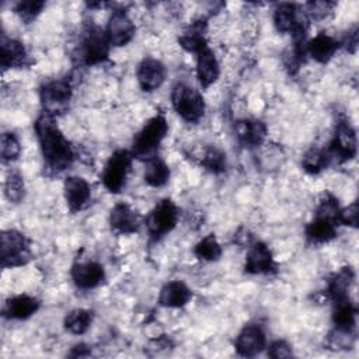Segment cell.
Here are the masks:
<instances>
[{
    "label": "cell",
    "mask_w": 359,
    "mask_h": 359,
    "mask_svg": "<svg viewBox=\"0 0 359 359\" xmlns=\"http://www.w3.org/2000/svg\"><path fill=\"white\" fill-rule=\"evenodd\" d=\"M244 272L250 275H269L276 272V262L272 251L262 241L251 243L244 264Z\"/></svg>",
    "instance_id": "cell-12"
},
{
    "label": "cell",
    "mask_w": 359,
    "mask_h": 359,
    "mask_svg": "<svg viewBox=\"0 0 359 359\" xmlns=\"http://www.w3.org/2000/svg\"><path fill=\"white\" fill-rule=\"evenodd\" d=\"M273 24L279 32H290L294 38V42L304 41L306 38L309 24L307 15L292 3H283L275 8Z\"/></svg>",
    "instance_id": "cell-9"
},
{
    "label": "cell",
    "mask_w": 359,
    "mask_h": 359,
    "mask_svg": "<svg viewBox=\"0 0 359 359\" xmlns=\"http://www.w3.org/2000/svg\"><path fill=\"white\" fill-rule=\"evenodd\" d=\"M0 48H1L0 65H1L3 70L25 67L31 63L25 46L17 39L3 35Z\"/></svg>",
    "instance_id": "cell-17"
},
{
    "label": "cell",
    "mask_w": 359,
    "mask_h": 359,
    "mask_svg": "<svg viewBox=\"0 0 359 359\" xmlns=\"http://www.w3.org/2000/svg\"><path fill=\"white\" fill-rule=\"evenodd\" d=\"M332 303V323L335 325V330L352 332L356 325V306L349 299V296L334 300Z\"/></svg>",
    "instance_id": "cell-22"
},
{
    "label": "cell",
    "mask_w": 359,
    "mask_h": 359,
    "mask_svg": "<svg viewBox=\"0 0 359 359\" xmlns=\"http://www.w3.org/2000/svg\"><path fill=\"white\" fill-rule=\"evenodd\" d=\"M266 346V335L261 325L248 324L238 332L234 348L240 356L251 358L261 353Z\"/></svg>",
    "instance_id": "cell-13"
},
{
    "label": "cell",
    "mask_w": 359,
    "mask_h": 359,
    "mask_svg": "<svg viewBox=\"0 0 359 359\" xmlns=\"http://www.w3.org/2000/svg\"><path fill=\"white\" fill-rule=\"evenodd\" d=\"M34 129L46 167L53 172H60L69 168L74 161V150L59 129L55 118L42 112L36 118Z\"/></svg>",
    "instance_id": "cell-1"
},
{
    "label": "cell",
    "mask_w": 359,
    "mask_h": 359,
    "mask_svg": "<svg viewBox=\"0 0 359 359\" xmlns=\"http://www.w3.org/2000/svg\"><path fill=\"white\" fill-rule=\"evenodd\" d=\"M304 234L307 241L311 244L328 243L337 236V223L327 217L314 216V219L310 223H307Z\"/></svg>",
    "instance_id": "cell-24"
},
{
    "label": "cell",
    "mask_w": 359,
    "mask_h": 359,
    "mask_svg": "<svg viewBox=\"0 0 359 359\" xmlns=\"http://www.w3.org/2000/svg\"><path fill=\"white\" fill-rule=\"evenodd\" d=\"M93 317H94V314L90 310L74 309L65 316V320H63L65 330L70 334L81 335L90 328V325L93 323Z\"/></svg>",
    "instance_id": "cell-28"
},
{
    "label": "cell",
    "mask_w": 359,
    "mask_h": 359,
    "mask_svg": "<svg viewBox=\"0 0 359 359\" xmlns=\"http://www.w3.org/2000/svg\"><path fill=\"white\" fill-rule=\"evenodd\" d=\"M165 66L153 57H144L136 70V77L140 88L143 91H154L157 90L165 80Z\"/></svg>",
    "instance_id": "cell-15"
},
{
    "label": "cell",
    "mask_w": 359,
    "mask_h": 359,
    "mask_svg": "<svg viewBox=\"0 0 359 359\" xmlns=\"http://www.w3.org/2000/svg\"><path fill=\"white\" fill-rule=\"evenodd\" d=\"M219 74H220V67L215 53L209 48L199 52L198 60H196V77L201 86L205 88L212 86L219 79Z\"/></svg>",
    "instance_id": "cell-25"
},
{
    "label": "cell",
    "mask_w": 359,
    "mask_h": 359,
    "mask_svg": "<svg viewBox=\"0 0 359 359\" xmlns=\"http://www.w3.org/2000/svg\"><path fill=\"white\" fill-rule=\"evenodd\" d=\"M41 307L36 297L29 294H17L10 297L3 307V316L10 320H27L34 316Z\"/></svg>",
    "instance_id": "cell-19"
},
{
    "label": "cell",
    "mask_w": 359,
    "mask_h": 359,
    "mask_svg": "<svg viewBox=\"0 0 359 359\" xmlns=\"http://www.w3.org/2000/svg\"><path fill=\"white\" fill-rule=\"evenodd\" d=\"M32 258L29 241L17 230H3L0 236L1 268L22 266Z\"/></svg>",
    "instance_id": "cell-4"
},
{
    "label": "cell",
    "mask_w": 359,
    "mask_h": 359,
    "mask_svg": "<svg viewBox=\"0 0 359 359\" xmlns=\"http://www.w3.org/2000/svg\"><path fill=\"white\" fill-rule=\"evenodd\" d=\"M338 48L339 43L337 39L321 32L306 43V53L318 63H327L335 55Z\"/></svg>",
    "instance_id": "cell-26"
},
{
    "label": "cell",
    "mask_w": 359,
    "mask_h": 359,
    "mask_svg": "<svg viewBox=\"0 0 359 359\" xmlns=\"http://www.w3.org/2000/svg\"><path fill=\"white\" fill-rule=\"evenodd\" d=\"M358 142L356 132L346 119L338 121L335 125L334 136L330 143V154L339 163L352 160L356 156Z\"/></svg>",
    "instance_id": "cell-10"
},
{
    "label": "cell",
    "mask_w": 359,
    "mask_h": 359,
    "mask_svg": "<svg viewBox=\"0 0 359 359\" xmlns=\"http://www.w3.org/2000/svg\"><path fill=\"white\" fill-rule=\"evenodd\" d=\"M109 46L105 31L98 25H88L81 34L76 57L84 66L98 65L108 59Z\"/></svg>",
    "instance_id": "cell-3"
},
{
    "label": "cell",
    "mask_w": 359,
    "mask_h": 359,
    "mask_svg": "<svg viewBox=\"0 0 359 359\" xmlns=\"http://www.w3.org/2000/svg\"><path fill=\"white\" fill-rule=\"evenodd\" d=\"M73 90L69 80H50L41 87L39 98L43 112L56 116L67 111L69 102L72 100Z\"/></svg>",
    "instance_id": "cell-8"
},
{
    "label": "cell",
    "mask_w": 359,
    "mask_h": 359,
    "mask_svg": "<svg viewBox=\"0 0 359 359\" xmlns=\"http://www.w3.org/2000/svg\"><path fill=\"white\" fill-rule=\"evenodd\" d=\"M194 254L198 259L212 262L217 261L222 257V247L216 240L215 234H208L196 243V245L194 247Z\"/></svg>",
    "instance_id": "cell-31"
},
{
    "label": "cell",
    "mask_w": 359,
    "mask_h": 359,
    "mask_svg": "<svg viewBox=\"0 0 359 359\" xmlns=\"http://www.w3.org/2000/svg\"><path fill=\"white\" fill-rule=\"evenodd\" d=\"M170 167L164 160L154 156L149 160H146L143 180L149 187L160 188L164 187L170 180Z\"/></svg>",
    "instance_id": "cell-27"
},
{
    "label": "cell",
    "mask_w": 359,
    "mask_h": 359,
    "mask_svg": "<svg viewBox=\"0 0 359 359\" xmlns=\"http://www.w3.org/2000/svg\"><path fill=\"white\" fill-rule=\"evenodd\" d=\"M178 215V208L171 199L158 201L146 216V229L151 240H158L170 233L177 226Z\"/></svg>",
    "instance_id": "cell-7"
},
{
    "label": "cell",
    "mask_w": 359,
    "mask_h": 359,
    "mask_svg": "<svg viewBox=\"0 0 359 359\" xmlns=\"http://www.w3.org/2000/svg\"><path fill=\"white\" fill-rule=\"evenodd\" d=\"M4 194L10 202L20 203L25 195V187L22 177L17 172L8 174L6 184H4Z\"/></svg>",
    "instance_id": "cell-33"
},
{
    "label": "cell",
    "mask_w": 359,
    "mask_h": 359,
    "mask_svg": "<svg viewBox=\"0 0 359 359\" xmlns=\"http://www.w3.org/2000/svg\"><path fill=\"white\" fill-rule=\"evenodd\" d=\"M355 273L351 266L342 268L339 272L334 273L328 283V294L331 300H338L342 297H348V290L353 282Z\"/></svg>",
    "instance_id": "cell-29"
},
{
    "label": "cell",
    "mask_w": 359,
    "mask_h": 359,
    "mask_svg": "<svg viewBox=\"0 0 359 359\" xmlns=\"http://www.w3.org/2000/svg\"><path fill=\"white\" fill-rule=\"evenodd\" d=\"M132 158H133L132 153L123 149L116 150L109 156L108 161L104 165L101 181H102V185L111 194H119L123 189L128 174L130 171Z\"/></svg>",
    "instance_id": "cell-6"
},
{
    "label": "cell",
    "mask_w": 359,
    "mask_h": 359,
    "mask_svg": "<svg viewBox=\"0 0 359 359\" xmlns=\"http://www.w3.org/2000/svg\"><path fill=\"white\" fill-rule=\"evenodd\" d=\"M344 45H345V48H346L348 50L355 52L356 45H358V31H356V28H355L351 34H348V36H346L345 41H344Z\"/></svg>",
    "instance_id": "cell-41"
},
{
    "label": "cell",
    "mask_w": 359,
    "mask_h": 359,
    "mask_svg": "<svg viewBox=\"0 0 359 359\" xmlns=\"http://www.w3.org/2000/svg\"><path fill=\"white\" fill-rule=\"evenodd\" d=\"M339 212V205H338V199L335 196H332L331 194H324L320 199V203L317 206L316 210V216L320 217H327L331 219L337 223V216Z\"/></svg>",
    "instance_id": "cell-36"
},
{
    "label": "cell",
    "mask_w": 359,
    "mask_h": 359,
    "mask_svg": "<svg viewBox=\"0 0 359 359\" xmlns=\"http://www.w3.org/2000/svg\"><path fill=\"white\" fill-rule=\"evenodd\" d=\"M72 279L79 289L90 290L105 280L104 266L95 261L77 262L72 266Z\"/></svg>",
    "instance_id": "cell-14"
},
{
    "label": "cell",
    "mask_w": 359,
    "mask_h": 359,
    "mask_svg": "<svg viewBox=\"0 0 359 359\" xmlns=\"http://www.w3.org/2000/svg\"><path fill=\"white\" fill-rule=\"evenodd\" d=\"M45 3L39 1V0H22L18 1L14 6V11L20 15V18L25 22H31L32 20H35L41 11L43 10Z\"/></svg>",
    "instance_id": "cell-35"
},
{
    "label": "cell",
    "mask_w": 359,
    "mask_h": 359,
    "mask_svg": "<svg viewBox=\"0 0 359 359\" xmlns=\"http://www.w3.org/2000/svg\"><path fill=\"white\" fill-rule=\"evenodd\" d=\"M236 136L245 147H257L266 137V126L258 119H240L234 123Z\"/></svg>",
    "instance_id": "cell-21"
},
{
    "label": "cell",
    "mask_w": 359,
    "mask_h": 359,
    "mask_svg": "<svg viewBox=\"0 0 359 359\" xmlns=\"http://www.w3.org/2000/svg\"><path fill=\"white\" fill-rule=\"evenodd\" d=\"M90 355H91V349H90V346H87L84 344L74 345L70 352V356H73V358H84V356H90Z\"/></svg>",
    "instance_id": "cell-40"
},
{
    "label": "cell",
    "mask_w": 359,
    "mask_h": 359,
    "mask_svg": "<svg viewBox=\"0 0 359 359\" xmlns=\"http://www.w3.org/2000/svg\"><path fill=\"white\" fill-rule=\"evenodd\" d=\"M194 293L192 290L181 280H170L167 282L158 294V303L163 307L168 309H180L189 303Z\"/></svg>",
    "instance_id": "cell-20"
},
{
    "label": "cell",
    "mask_w": 359,
    "mask_h": 359,
    "mask_svg": "<svg viewBox=\"0 0 359 359\" xmlns=\"http://www.w3.org/2000/svg\"><path fill=\"white\" fill-rule=\"evenodd\" d=\"M135 32H136V27L132 18L129 17V14L122 8L114 10L105 28V34L109 45L125 46L133 39Z\"/></svg>",
    "instance_id": "cell-11"
},
{
    "label": "cell",
    "mask_w": 359,
    "mask_h": 359,
    "mask_svg": "<svg viewBox=\"0 0 359 359\" xmlns=\"http://www.w3.org/2000/svg\"><path fill=\"white\" fill-rule=\"evenodd\" d=\"M171 104L175 112L187 122H198L205 114L202 94L184 83H177L172 87Z\"/></svg>",
    "instance_id": "cell-5"
},
{
    "label": "cell",
    "mask_w": 359,
    "mask_h": 359,
    "mask_svg": "<svg viewBox=\"0 0 359 359\" xmlns=\"http://www.w3.org/2000/svg\"><path fill=\"white\" fill-rule=\"evenodd\" d=\"M331 161L330 151L320 149V147H311L307 150L302 158V167L309 174H320L324 171Z\"/></svg>",
    "instance_id": "cell-30"
},
{
    "label": "cell",
    "mask_w": 359,
    "mask_h": 359,
    "mask_svg": "<svg viewBox=\"0 0 359 359\" xmlns=\"http://www.w3.org/2000/svg\"><path fill=\"white\" fill-rule=\"evenodd\" d=\"M168 132V123L164 115L157 114L150 118L143 128L136 133L132 142V156L136 158H151L156 154V150L164 140Z\"/></svg>",
    "instance_id": "cell-2"
},
{
    "label": "cell",
    "mask_w": 359,
    "mask_h": 359,
    "mask_svg": "<svg viewBox=\"0 0 359 359\" xmlns=\"http://www.w3.org/2000/svg\"><path fill=\"white\" fill-rule=\"evenodd\" d=\"M293 355L292 346L283 341V339H278L273 341L269 348H268V356L275 358V359H282V358H290Z\"/></svg>",
    "instance_id": "cell-38"
},
{
    "label": "cell",
    "mask_w": 359,
    "mask_h": 359,
    "mask_svg": "<svg viewBox=\"0 0 359 359\" xmlns=\"http://www.w3.org/2000/svg\"><path fill=\"white\" fill-rule=\"evenodd\" d=\"M21 153V146L17 139V136L11 132H4L1 135V143H0V154L1 160L4 163L15 160Z\"/></svg>",
    "instance_id": "cell-34"
},
{
    "label": "cell",
    "mask_w": 359,
    "mask_h": 359,
    "mask_svg": "<svg viewBox=\"0 0 359 359\" xmlns=\"http://www.w3.org/2000/svg\"><path fill=\"white\" fill-rule=\"evenodd\" d=\"M201 164L209 172L222 174L226 171V167H227L226 154L216 147H208L202 154Z\"/></svg>",
    "instance_id": "cell-32"
},
{
    "label": "cell",
    "mask_w": 359,
    "mask_h": 359,
    "mask_svg": "<svg viewBox=\"0 0 359 359\" xmlns=\"http://www.w3.org/2000/svg\"><path fill=\"white\" fill-rule=\"evenodd\" d=\"M205 32H206V21L196 20L178 36V43L187 52L199 53L208 48Z\"/></svg>",
    "instance_id": "cell-23"
},
{
    "label": "cell",
    "mask_w": 359,
    "mask_h": 359,
    "mask_svg": "<svg viewBox=\"0 0 359 359\" xmlns=\"http://www.w3.org/2000/svg\"><path fill=\"white\" fill-rule=\"evenodd\" d=\"M65 199L70 212L83 210L91 199V188L81 177H67L63 185Z\"/></svg>",
    "instance_id": "cell-16"
},
{
    "label": "cell",
    "mask_w": 359,
    "mask_h": 359,
    "mask_svg": "<svg viewBox=\"0 0 359 359\" xmlns=\"http://www.w3.org/2000/svg\"><path fill=\"white\" fill-rule=\"evenodd\" d=\"M358 203L353 202L352 205L339 209L337 216V223H341L344 226L356 227L358 226Z\"/></svg>",
    "instance_id": "cell-37"
},
{
    "label": "cell",
    "mask_w": 359,
    "mask_h": 359,
    "mask_svg": "<svg viewBox=\"0 0 359 359\" xmlns=\"http://www.w3.org/2000/svg\"><path fill=\"white\" fill-rule=\"evenodd\" d=\"M335 3L332 1H311L307 4V13L314 18H324L332 11Z\"/></svg>",
    "instance_id": "cell-39"
},
{
    "label": "cell",
    "mask_w": 359,
    "mask_h": 359,
    "mask_svg": "<svg viewBox=\"0 0 359 359\" xmlns=\"http://www.w3.org/2000/svg\"><path fill=\"white\" fill-rule=\"evenodd\" d=\"M109 226L118 234H132L139 230L140 222L130 205L119 202L109 212Z\"/></svg>",
    "instance_id": "cell-18"
}]
</instances>
